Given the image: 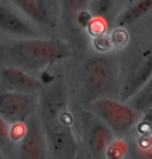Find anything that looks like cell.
<instances>
[{
  "mask_svg": "<svg viewBox=\"0 0 152 159\" xmlns=\"http://www.w3.org/2000/svg\"><path fill=\"white\" fill-rule=\"evenodd\" d=\"M40 113L51 151L58 157H72L76 152V143L71 130L72 119L67 108L66 95L61 83L43 93Z\"/></svg>",
  "mask_w": 152,
  "mask_h": 159,
  "instance_id": "cell-1",
  "label": "cell"
},
{
  "mask_svg": "<svg viewBox=\"0 0 152 159\" xmlns=\"http://www.w3.org/2000/svg\"><path fill=\"white\" fill-rule=\"evenodd\" d=\"M14 55L18 59L32 66H43L54 62L70 55V49L64 42L58 40H38L31 38L13 48Z\"/></svg>",
  "mask_w": 152,
  "mask_h": 159,
  "instance_id": "cell-2",
  "label": "cell"
},
{
  "mask_svg": "<svg viewBox=\"0 0 152 159\" xmlns=\"http://www.w3.org/2000/svg\"><path fill=\"white\" fill-rule=\"evenodd\" d=\"M93 110L119 133L131 128L138 119V113L131 107L107 98H100L95 101Z\"/></svg>",
  "mask_w": 152,
  "mask_h": 159,
  "instance_id": "cell-3",
  "label": "cell"
},
{
  "mask_svg": "<svg viewBox=\"0 0 152 159\" xmlns=\"http://www.w3.org/2000/svg\"><path fill=\"white\" fill-rule=\"evenodd\" d=\"M31 100L24 94L16 92L0 93V116L11 124L25 122L32 112Z\"/></svg>",
  "mask_w": 152,
  "mask_h": 159,
  "instance_id": "cell-4",
  "label": "cell"
},
{
  "mask_svg": "<svg viewBox=\"0 0 152 159\" xmlns=\"http://www.w3.org/2000/svg\"><path fill=\"white\" fill-rule=\"evenodd\" d=\"M20 147V157L26 159H42L46 156V147L35 116H31L26 125Z\"/></svg>",
  "mask_w": 152,
  "mask_h": 159,
  "instance_id": "cell-5",
  "label": "cell"
},
{
  "mask_svg": "<svg viewBox=\"0 0 152 159\" xmlns=\"http://www.w3.org/2000/svg\"><path fill=\"white\" fill-rule=\"evenodd\" d=\"M85 84L91 91H103L112 79V67L107 59L96 57L88 62L85 70Z\"/></svg>",
  "mask_w": 152,
  "mask_h": 159,
  "instance_id": "cell-6",
  "label": "cell"
},
{
  "mask_svg": "<svg viewBox=\"0 0 152 159\" xmlns=\"http://www.w3.org/2000/svg\"><path fill=\"white\" fill-rule=\"evenodd\" d=\"M0 28L11 34L27 38H35L37 35V32L27 23L3 5H0Z\"/></svg>",
  "mask_w": 152,
  "mask_h": 159,
  "instance_id": "cell-7",
  "label": "cell"
},
{
  "mask_svg": "<svg viewBox=\"0 0 152 159\" xmlns=\"http://www.w3.org/2000/svg\"><path fill=\"white\" fill-rule=\"evenodd\" d=\"M2 76L8 84L23 91H37L43 86L41 81L18 68L4 69L2 71Z\"/></svg>",
  "mask_w": 152,
  "mask_h": 159,
  "instance_id": "cell-8",
  "label": "cell"
},
{
  "mask_svg": "<svg viewBox=\"0 0 152 159\" xmlns=\"http://www.w3.org/2000/svg\"><path fill=\"white\" fill-rule=\"evenodd\" d=\"M112 142V133L105 125L97 123L93 126L89 137V145L95 157L101 158L106 154Z\"/></svg>",
  "mask_w": 152,
  "mask_h": 159,
  "instance_id": "cell-9",
  "label": "cell"
},
{
  "mask_svg": "<svg viewBox=\"0 0 152 159\" xmlns=\"http://www.w3.org/2000/svg\"><path fill=\"white\" fill-rule=\"evenodd\" d=\"M12 1L35 22L41 24H49L51 22L49 11L44 0H12Z\"/></svg>",
  "mask_w": 152,
  "mask_h": 159,
  "instance_id": "cell-10",
  "label": "cell"
},
{
  "mask_svg": "<svg viewBox=\"0 0 152 159\" xmlns=\"http://www.w3.org/2000/svg\"><path fill=\"white\" fill-rule=\"evenodd\" d=\"M152 7V0H138L135 4L127 8L123 14L121 15L120 19L118 20V24L120 25H126L135 22L144 15L150 11Z\"/></svg>",
  "mask_w": 152,
  "mask_h": 159,
  "instance_id": "cell-11",
  "label": "cell"
},
{
  "mask_svg": "<svg viewBox=\"0 0 152 159\" xmlns=\"http://www.w3.org/2000/svg\"><path fill=\"white\" fill-rule=\"evenodd\" d=\"M151 70H152L151 58H148L145 61V64L135 74V76L131 78L129 84L126 86L124 93V99H127L129 96H132L140 88H142L143 84H145L146 80H148L151 75Z\"/></svg>",
  "mask_w": 152,
  "mask_h": 159,
  "instance_id": "cell-12",
  "label": "cell"
},
{
  "mask_svg": "<svg viewBox=\"0 0 152 159\" xmlns=\"http://www.w3.org/2000/svg\"><path fill=\"white\" fill-rule=\"evenodd\" d=\"M86 0H62V14L67 21L71 23L76 21L79 24V20L82 15H85L83 8L85 7Z\"/></svg>",
  "mask_w": 152,
  "mask_h": 159,
  "instance_id": "cell-13",
  "label": "cell"
},
{
  "mask_svg": "<svg viewBox=\"0 0 152 159\" xmlns=\"http://www.w3.org/2000/svg\"><path fill=\"white\" fill-rule=\"evenodd\" d=\"M125 150H126V146H125V143H122V142H119V143H113L112 147L108 146L106 152L109 153V157L119 158V157H122V155L124 154Z\"/></svg>",
  "mask_w": 152,
  "mask_h": 159,
  "instance_id": "cell-14",
  "label": "cell"
},
{
  "mask_svg": "<svg viewBox=\"0 0 152 159\" xmlns=\"http://www.w3.org/2000/svg\"><path fill=\"white\" fill-rule=\"evenodd\" d=\"M112 40L109 38H106L105 35H100L96 40V47L101 51L108 50L112 47Z\"/></svg>",
  "mask_w": 152,
  "mask_h": 159,
  "instance_id": "cell-15",
  "label": "cell"
},
{
  "mask_svg": "<svg viewBox=\"0 0 152 159\" xmlns=\"http://www.w3.org/2000/svg\"><path fill=\"white\" fill-rule=\"evenodd\" d=\"M116 0H98L97 3V13L100 15L106 14L109 11V8L112 7V5L114 4Z\"/></svg>",
  "mask_w": 152,
  "mask_h": 159,
  "instance_id": "cell-16",
  "label": "cell"
},
{
  "mask_svg": "<svg viewBox=\"0 0 152 159\" xmlns=\"http://www.w3.org/2000/svg\"><path fill=\"white\" fill-rule=\"evenodd\" d=\"M10 132L11 130L7 125V122L0 116V139H7V137H10Z\"/></svg>",
  "mask_w": 152,
  "mask_h": 159,
  "instance_id": "cell-17",
  "label": "cell"
},
{
  "mask_svg": "<svg viewBox=\"0 0 152 159\" xmlns=\"http://www.w3.org/2000/svg\"><path fill=\"white\" fill-rule=\"evenodd\" d=\"M90 29L92 31V34H102L103 29H104V25H103V22L102 21H94L93 23H92V25L90 26Z\"/></svg>",
  "mask_w": 152,
  "mask_h": 159,
  "instance_id": "cell-18",
  "label": "cell"
}]
</instances>
